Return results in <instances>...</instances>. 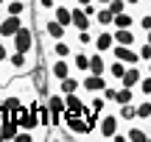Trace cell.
Here are the masks:
<instances>
[{
	"instance_id": "obj_1",
	"label": "cell",
	"mask_w": 151,
	"mask_h": 142,
	"mask_svg": "<svg viewBox=\"0 0 151 142\" xmlns=\"http://www.w3.org/2000/svg\"><path fill=\"white\" fill-rule=\"evenodd\" d=\"M120 131V117H118V106L109 103V109L101 111L98 117V128H95V139H112Z\"/></svg>"
},
{
	"instance_id": "obj_2",
	"label": "cell",
	"mask_w": 151,
	"mask_h": 142,
	"mask_svg": "<svg viewBox=\"0 0 151 142\" xmlns=\"http://www.w3.org/2000/svg\"><path fill=\"white\" fill-rule=\"evenodd\" d=\"M11 50H20V53H37V33H34V22H25L14 36L9 39Z\"/></svg>"
},
{
	"instance_id": "obj_3",
	"label": "cell",
	"mask_w": 151,
	"mask_h": 142,
	"mask_svg": "<svg viewBox=\"0 0 151 142\" xmlns=\"http://www.w3.org/2000/svg\"><path fill=\"white\" fill-rule=\"evenodd\" d=\"M9 67L14 70V75L34 72V70H37V53H20V50H11V53H9Z\"/></svg>"
},
{
	"instance_id": "obj_4",
	"label": "cell",
	"mask_w": 151,
	"mask_h": 142,
	"mask_svg": "<svg viewBox=\"0 0 151 142\" xmlns=\"http://www.w3.org/2000/svg\"><path fill=\"white\" fill-rule=\"evenodd\" d=\"M106 75H95V72H84L81 75V92L84 95H98L104 92V87H106Z\"/></svg>"
},
{
	"instance_id": "obj_5",
	"label": "cell",
	"mask_w": 151,
	"mask_h": 142,
	"mask_svg": "<svg viewBox=\"0 0 151 142\" xmlns=\"http://www.w3.org/2000/svg\"><path fill=\"white\" fill-rule=\"evenodd\" d=\"M48 72H50L53 81H62V78L73 75V64H70V59H59V56H53V59L48 61Z\"/></svg>"
},
{
	"instance_id": "obj_6",
	"label": "cell",
	"mask_w": 151,
	"mask_h": 142,
	"mask_svg": "<svg viewBox=\"0 0 151 142\" xmlns=\"http://www.w3.org/2000/svg\"><path fill=\"white\" fill-rule=\"evenodd\" d=\"M109 56H112V59H120L123 64H143L137 48H129V45H118L115 42V48L109 50Z\"/></svg>"
},
{
	"instance_id": "obj_7",
	"label": "cell",
	"mask_w": 151,
	"mask_h": 142,
	"mask_svg": "<svg viewBox=\"0 0 151 142\" xmlns=\"http://www.w3.org/2000/svg\"><path fill=\"white\" fill-rule=\"evenodd\" d=\"M112 48H115V31H112V28H98V31H95V42H92V50L109 53Z\"/></svg>"
},
{
	"instance_id": "obj_8",
	"label": "cell",
	"mask_w": 151,
	"mask_h": 142,
	"mask_svg": "<svg viewBox=\"0 0 151 142\" xmlns=\"http://www.w3.org/2000/svg\"><path fill=\"white\" fill-rule=\"evenodd\" d=\"M73 31H95V20L84 11V6L73 3Z\"/></svg>"
},
{
	"instance_id": "obj_9",
	"label": "cell",
	"mask_w": 151,
	"mask_h": 142,
	"mask_svg": "<svg viewBox=\"0 0 151 142\" xmlns=\"http://www.w3.org/2000/svg\"><path fill=\"white\" fill-rule=\"evenodd\" d=\"M67 39L73 42V48L76 50H90L92 48V42H95V31H67Z\"/></svg>"
},
{
	"instance_id": "obj_10",
	"label": "cell",
	"mask_w": 151,
	"mask_h": 142,
	"mask_svg": "<svg viewBox=\"0 0 151 142\" xmlns=\"http://www.w3.org/2000/svg\"><path fill=\"white\" fill-rule=\"evenodd\" d=\"M112 31H115V42L118 45L137 48V42H140V31L137 28H112Z\"/></svg>"
},
{
	"instance_id": "obj_11",
	"label": "cell",
	"mask_w": 151,
	"mask_h": 142,
	"mask_svg": "<svg viewBox=\"0 0 151 142\" xmlns=\"http://www.w3.org/2000/svg\"><path fill=\"white\" fill-rule=\"evenodd\" d=\"M146 75V70H143V64H129L123 72V78H120V87H132L137 89V84H140V78Z\"/></svg>"
},
{
	"instance_id": "obj_12",
	"label": "cell",
	"mask_w": 151,
	"mask_h": 142,
	"mask_svg": "<svg viewBox=\"0 0 151 142\" xmlns=\"http://www.w3.org/2000/svg\"><path fill=\"white\" fill-rule=\"evenodd\" d=\"M73 42H70V39H53V42H50V59H53V56H59V59H70V56H73Z\"/></svg>"
},
{
	"instance_id": "obj_13",
	"label": "cell",
	"mask_w": 151,
	"mask_h": 142,
	"mask_svg": "<svg viewBox=\"0 0 151 142\" xmlns=\"http://www.w3.org/2000/svg\"><path fill=\"white\" fill-rule=\"evenodd\" d=\"M53 20H59L62 25L70 31V28H73V6L65 3V0H59V3H56V9H53Z\"/></svg>"
},
{
	"instance_id": "obj_14",
	"label": "cell",
	"mask_w": 151,
	"mask_h": 142,
	"mask_svg": "<svg viewBox=\"0 0 151 142\" xmlns=\"http://www.w3.org/2000/svg\"><path fill=\"white\" fill-rule=\"evenodd\" d=\"M126 67H129V64H123L120 59H112V56H109V64H106V81H109V84H118V87H120V78H123Z\"/></svg>"
},
{
	"instance_id": "obj_15",
	"label": "cell",
	"mask_w": 151,
	"mask_h": 142,
	"mask_svg": "<svg viewBox=\"0 0 151 142\" xmlns=\"http://www.w3.org/2000/svg\"><path fill=\"white\" fill-rule=\"evenodd\" d=\"M70 64H73V72H76V75L90 72V53H87V50H73Z\"/></svg>"
},
{
	"instance_id": "obj_16",
	"label": "cell",
	"mask_w": 151,
	"mask_h": 142,
	"mask_svg": "<svg viewBox=\"0 0 151 142\" xmlns=\"http://www.w3.org/2000/svg\"><path fill=\"white\" fill-rule=\"evenodd\" d=\"M92 20H95V31H98V28H112L115 14L109 11V6H101V9H98V14L92 17Z\"/></svg>"
},
{
	"instance_id": "obj_17",
	"label": "cell",
	"mask_w": 151,
	"mask_h": 142,
	"mask_svg": "<svg viewBox=\"0 0 151 142\" xmlns=\"http://www.w3.org/2000/svg\"><path fill=\"white\" fill-rule=\"evenodd\" d=\"M118 117H120V123H134L137 120V100L134 103H120L118 106Z\"/></svg>"
},
{
	"instance_id": "obj_18",
	"label": "cell",
	"mask_w": 151,
	"mask_h": 142,
	"mask_svg": "<svg viewBox=\"0 0 151 142\" xmlns=\"http://www.w3.org/2000/svg\"><path fill=\"white\" fill-rule=\"evenodd\" d=\"M134 100H137V89H132V87H118L115 106H120V103H134Z\"/></svg>"
},
{
	"instance_id": "obj_19",
	"label": "cell",
	"mask_w": 151,
	"mask_h": 142,
	"mask_svg": "<svg viewBox=\"0 0 151 142\" xmlns=\"http://www.w3.org/2000/svg\"><path fill=\"white\" fill-rule=\"evenodd\" d=\"M48 81H50V72H48V67H42L39 64V70H34V84H37V89L45 95V89H48Z\"/></svg>"
},
{
	"instance_id": "obj_20",
	"label": "cell",
	"mask_w": 151,
	"mask_h": 142,
	"mask_svg": "<svg viewBox=\"0 0 151 142\" xmlns=\"http://www.w3.org/2000/svg\"><path fill=\"white\" fill-rule=\"evenodd\" d=\"M87 106H90V111H95V114H101L104 109H109V100L104 98L101 92H98V95H90V98H87Z\"/></svg>"
},
{
	"instance_id": "obj_21",
	"label": "cell",
	"mask_w": 151,
	"mask_h": 142,
	"mask_svg": "<svg viewBox=\"0 0 151 142\" xmlns=\"http://www.w3.org/2000/svg\"><path fill=\"white\" fill-rule=\"evenodd\" d=\"M137 120L151 123V98H137Z\"/></svg>"
},
{
	"instance_id": "obj_22",
	"label": "cell",
	"mask_w": 151,
	"mask_h": 142,
	"mask_svg": "<svg viewBox=\"0 0 151 142\" xmlns=\"http://www.w3.org/2000/svg\"><path fill=\"white\" fill-rule=\"evenodd\" d=\"M59 0H34V14H53Z\"/></svg>"
},
{
	"instance_id": "obj_23",
	"label": "cell",
	"mask_w": 151,
	"mask_h": 142,
	"mask_svg": "<svg viewBox=\"0 0 151 142\" xmlns=\"http://www.w3.org/2000/svg\"><path fill=\"white\" fill-rule=\"evenodd\" d=\"M137 31L140 33H146V31H151V11H146V9H137Z\"/></svg>"
},
{
	"instance_id": "obj_24",
	"label": "cell",
	"mask_w": 151,
	"mask_h": 142,
	"mask_svg": "<svg viewBox=\"0 0 151 142\" xmlns=\"http://www.w3.org/2000/svg\"><path fill=\"white\" fill-rule=\"evenodd\" d=\"M137 98H151V75L148 72L140 78V84H137Z\"/></svg>"
},
{
	"instance_id": "obj_25",
	"label": "cell",
	"mask_w": 151,
	"mask_h": 142,
	"mask_svg": "<svg viewBox=\"0 0 151 142\" xmlns=\"http://www.w3.org/2000/svg\"><path fill=\"white\" fill-rule=\"evenodd\" d=\"M137 53H140V61L146 64V61H151V45L143 39V42H137Z\"/></svg>"
},
{
	"instance_id": "obj_26",
	"label": "cell",
	"mask_w": 151,
	"mask_h": 142,
	"mask_svg": "<svg viewBox=\"0 0 151 142\" xmlns=\"http://www.w3.org/2000/svg\"><path fill=\"white\" fill-rule=\"evenodd\" d=\"M9 53H11V45H9V39H0V67L9 61Z\"/></svg>"
},
{
	"instance_id": "obj_27",
	"label": "cell",
	"mask_w": 151,
	"mask_h": 142,
	"mask_svg": "<svg viewBox=\"0 0 151 142\" xmlns=\"http://www.w3.org/2000/svg\"><path fill=\"white\" fill-rule=\"evenodd\" d=\"M126 6H129V9H143V0H126Z\"/></svg>"
},
{
	"instance_id": "obj_28",
	"label": "cell",
	"mask_w": 151,
	"mask_h": 142,
	"mask_svg": "<svg viewBox=\"0 0 151 142\" xmlns=\"http://www.w3.org/2000/svg\"><path fill=\"white\" fill-rule=\"evenodd\" d=\"M76 6H87V3H92V0H73Z\"/></svg>"
},
{
	"instance_id": "obj_29",
	"label": "cell",
	"mask_w": 151,
	"mask_h": 142,
	"mask_svg": "<svg viewBox=\"0 0 151 142\" xmlns=\"http://www.w3.org/2000/svg\"><path fill=\"white\" fill-rule=\"evenodd\" d=\"M95 6H109V0H92Z\"/></svg>"
},
{
	"instance_id": "obj_30",
	"label": "cell",
	"mask_w": 151,
	"mask_h": 142,
	"mask_svg": "<svg viewBox=\"0 0 151 142\" xmlns=\"http://www.w3.org/2000/svg\"><path fill=\"white\" fill-rule=\"evenodd\" d=\"M143 70H146L148 75H151V61H146V64H143Z\"/></svg>"
},
{
	"instance_id": "obj_31",
	"label": "cell",
	"mask_w": 151,
	"mask_h": 142,
	"mask_svg": "<svg viewBox=\"0 0 151 142\" xmlns=\"http://www.w3.org/2000/svg\"><path fill=\"white\" fill-rule=\"evenodd\" d=\"M143 39H146V42L151 45V31H146V33H143Z\"/></svg>"
},
{
	"instance_id": "obj_32",
	"label": "cell",
	"mask_w": 151,
	"mask_h": 142,
	"mask_svg": "<svg viewBox=\"0 0 151 142\" xmlns=\"http://www.w3.org/2000/svg\"><path fill=\"white\" fill-rule=\"evenodd\" d=\"M0 39H3V36H0Z\"/></svg>"
}]
</instances>
